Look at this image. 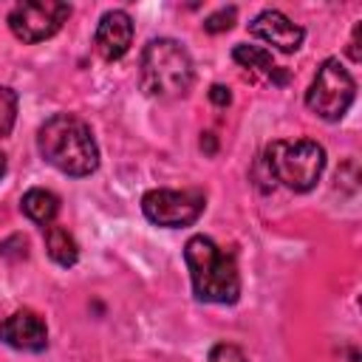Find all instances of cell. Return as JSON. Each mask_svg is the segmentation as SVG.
<instances>
[{"mask_svg":"<svg viewBox=\"0 0 362 362\" xmlns=\"http://www.w3.org/2000/svg\"><path fill=\"white\" fill-rule=\"evenodd\" d=\"M232 59H235L240 68L255 71V74H260V76L272 79V85H280V88H283V85L288 82V71H286V68H280V65L272 59V51H269V48H263V45L238 42V45L232 48Z\"/></svg>","mask_w":362,"mask_h":362,"instance_id":"8fae6325","label":"cell"},{"mask_svg":"<svg viewBox=\"0 0 362 362\" xmlns=\"http://www.w3.org/2000/svg\"><path fill=\"white\" fill-rule=\"evenodd\" d=\"M206 198L198 189H150L141 195V212L150 223L181 229L204 215Z\"/></svg>","mask_w":362,"mask_h":362,"instance_id":"8992f818","label":"cell"},{"mask_svg":"<svg viewBox=\"0 0 362 362\" xmlns=\"http://www.w3.org/2000/svg\"><path fill=\"white\" fill-rule=\"evenodd\" d=\"M354 99H356V82L351 71L337 57L322 59L305 90V107L325 122H339L354 105Z\"/></svg>","mask_w":362,"mask_h":362,"instance_id":"5b68a950","label":"cell"},{"mask_svg":"<svg viewBox=\"0 0 362 362\" xmlns=\"http://www.w3.org/2000/svg\"><path fill=\"white\" fill-rule=\"evenodd\" d=\"M20 209H23V215H25L28 221H34V223H40V226L45 229V226H51V223L57 221V215H59V195L51 192V189H45V187H31V189L20 198Z\"/></svg>","mask_w":362,"mask_h":362,"instance_id":"7c38bea8","label":"cell"},{"mask_svg":"<svg viewBox=\"0 0 362 362\" xmlns=\"http://www.w3.org/2000/svg\"><path fill=\"white\" fill-rule=\"evenodd\" d=\"M3 175H6V156L0 153V178H3Z\"/></svg>","mask_w":362,"mask_h":362,"instance_id":"ffe728a7","label":"cell"},{"mask_svg":"<svg viewBox=\"0 0 362 362\" xmlns=\"http://www.w3.org/2000/svg\"><path fill=\"white\" fill-rule=\"evenodd\" d=\"M235 17H238V8H235V6L218 8V11H212V14L204 20V31H209V34H221V31H229V28L235 25Z\"/></svg>","mask_w":362,"mask_h":362,"instance_id":"9a60e30c","label":"cell"},{"mask_svg":"<svg viewBox=\"0 0 362 362\" xmlns=\"http://www.w3.org/2000/svg\"><path fill=\"white\" fill-rule=\"evenodd\" d=\"M359 31H362V23H356V25H354V37H351V45H348V48H351V59H354V62H359V59H362V54H359Z\"/></svg>","mask_w":362,"mask_h":362,"instance_id":"ac0fdd59","label":"cell"},{"mask_svg":"<svg viewBox=\"0 0 362 362\" xmlns=\"http://www.w3.org/2000/svg\"><path fill=\"white\" fill-rule=\"evenodd\" d=\"M40 156L71 178H85L99 167V144L85 119L74 113H54L37 130Z\"/></svg>","mask_w":362,"mask_h":362,"instance_id":"6da1fadb","label":"cell"},{"mask_svg":"<svg viewBox=\"0 0 362 362\" xmlns=\"http://www.w3.org/2000/svg\"><path fill=\"white\" fill-rule=\"evenodd\" d=\"M249 31H252V37L263 40L266 45H272V48H277L283 54H294L305 40V28L297 25L291 17H286L277 8H263L249 23Z\"/></svg>","mask_w":362,"mask_h":362,"instance_id":"30bf717a","label":"cell"},{"mask_svg":"<svg viewBox=\"0 0 362 362\" xmlns=\"http://www.w3.org/2000/svg\"><path fill=\"white\" fill-rule=\"evenodd\" d=\"M192 294L201 303L232 305L240 297V274L235 257L221 249L209 235H192L184 246Z\"/></svg>","mask_w":362,"mask_h":362,"instance_id":"7a4b0ae2","label":"cell"},{"mask_svg":"<svg viewBox=\"0 0 362 362\" xmlns=\"http://www.w3.org/2000/svg\"><path fill=\"white\" fill-rule=\"evenodd\" d=\"M215 136L212 133H204V139H201V150H206V153H215Z\"/></svg>","mask_w":362,"mask_h":362,"instance_id":"d6986e66","label":"cell"},{"mask_svg":"<svg viewBox=\"0 0 362 362\" xmlns=\"http://www.w3.org/2000/svg\"><path fill=\"white\" fill-rule=\"evenodd\" d=\"M17 119V90L8 85H0V139H6Z\"/></svg>","mask_w":362,"mask_h":362,"instance_id":"5bb4252c","label":"cell"},{"mask_svg":"<svg viewBox=\"0 0 362 362\" xmlns=\"http://www.w3.org/2000/svg\"><path fill=\"white\" fill-rule=\"evenodd\" d=\"M71 17V6L68 3H59V0H28V3H17L6 23L11 28V34L20 40V42H42L48 37H54L62 23H68Z\"/></svg>","mask_w":362,"mask_h":362,"instance_id":"52a82bcc","label":"cell"},{"mask_svg":"<svg viewBox=\"0 0 362 362\" xmlns=\"http://www.w3.org/2000/svg\"><path fill=\"white\" fill-rule=\"evenodd\" d=\"M133 17L124 8H110L99 17L96 34H93V48L105 62L122 59L130 45H133Z\"/></svg>","mask_w":362,"mask_h":362,"instance_id":"9c48e42d","label":"cell"},{"mask_svg":"<svg viewBox=\"0 0 362 362\" xmlns=\"http://www.w3.org/2000/svg\"><path fill=\"white\" fill-rule=\"evenodd\" d=\"M195 82V65L189 51L173 37H156L144 45L139 59V85L147 96L170 102L189 93Z\"/></svg>","mask_w":362,"mask_h":362,"instance_id":"3957f363","label":"cell"},{"mask_svg":"<svg viewBox=\"0 0 362 362\" xmlns=\"http://www.w3.org/2000/svg\"><path fill=\"white\" fill-rule=\"evenodd\" d=\"M206 362H249V359H246V354H243L238 345H232V342H218V345H212Z\"/></svg>","mask_w":362,"mask_h":362,"instance_id":"2e32d148","label":"cell"},{"mask_svg":"<svg viewBox=\"0 0 362 362\" xmlns=\"http://www.w3.org/2000/svg\"><path fill=\"white\" fill-rule=\"evenodd\" d=\"M269 178L291 192H308L317 187L325 170V147L314 139H277L263 153Z\"/></svg>","mask_w":362,"mask_h":362,"instance_id":"277c9868","label":"cell"},{"mask_svg":"<svg viewBox=\"0 0 362 362\" xmlns=\"http://www.w3.org/2000/svg\"><path fill=\"white\" fill-rule=\"evenodd\" d=\"M209 102L218 105V107H226V105L232 102L229 88H223V85H212V88H209Z\"/></svg>","mask_w":362,"mask_h":362,"instance_id":"e0dca14e","label":"cell"},{"mask_svg":"<svg viewBox=\"0 0 362 362\" xmlns=\"http://www.w3.org/2000/svg\"><path fill=\"white\" fill-rule=\"evenodd\" d=\"M45 252H48V257H51L57 266H62V269H71V266H76V260H79V243H76L74 235H71L65 226H59V223L45 226Z\"/></svg>","mask_w":362,"mask_h":362,"instance_id":"4fadbf2b","label":"cell"},{"mask_svg":"<svg viewBox=\"0 0 362 362\" xmlns=\"http://www.w3.org/2000/svg\"><path fill=\"white\" fill-rule=\"evenodd\" d=\"M0 342L14 351L40 354L48 348V325L34 308H17L0 322Z\"/></svg>","mask_w":362,"mask_h":362,"instance_id":"ba28073f","label":"cell"}]
</instances>
